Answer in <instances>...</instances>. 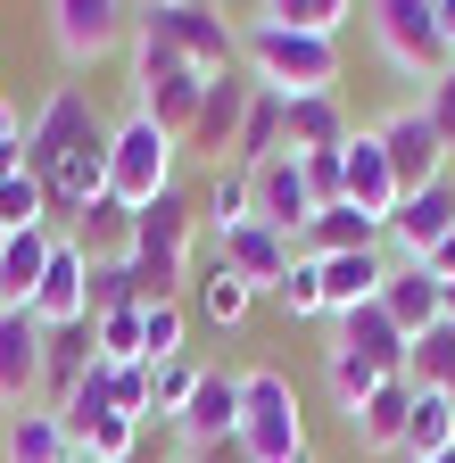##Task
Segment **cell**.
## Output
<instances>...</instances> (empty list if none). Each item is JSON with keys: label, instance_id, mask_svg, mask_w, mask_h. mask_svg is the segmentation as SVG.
Returning <instances> with one entry per match:
<instances>
[{"label": "cell", "instance_id": "obj_40", "mask_svg": "<svg viewBox=\"0 0 455 463\" xmlns=\"http://www.w3.org/2000/svg\"><path fill=\"white\" fill-rule=\"evenodd\" d=\"M133 447H141V422H125V414H108V422L83 439V455H91V463H133Z\"/></svg>", "mask_w": 455, "mask_h": 463}, {"label": "cell", "instance_id": "obj_23", "mask_svg": "<svg viewBox=\"0 0 455 463\" xmlns=\"http://www.w3.org/2000/svg\"><path fill=\"white\" fill-rule=\"evenodd\" d=\"M397 174H389V157H381V141L373 133H348V207H365V215H397Z\"/></svg>", "mask_w": 455, "mask_h": 463}, {"label": "cell", "instance_id": "obj_34", "mask_svg": "<svg viewBox=\"0 0 455 463\" xmlns=\"http://www.w3.org/2000/svg\"><path fill=\"white\" fill-rule=\"evenodd\" d=\"M323 381H331V397H339V414H356V405H365V397L381 389V373H373V364L356 356V347H339V339L323 347Z\"/></svg>", "mask_w": 455, "mask_h": 463}, {"label": "cell", "instance_id": "obj_46", "mask_svg": "<svg viewBox=\"0 0 455 463\" xmlns=\"http://www.w3.org/2000/svg\"><path fill=\"white\" fill-rule=\"evenodd\" d=\"M439 323H455V281H439Z\"/></svg>", "mask_w": 455, "mask_h": 463}, {"label": "cell", "instance_id": "obj_10", "mask_svg": "<svg viewBox=\"0 0 455 463\" xmlns=\"http://www.w3.org/2000/svg\"><path fill=\"white\" fill-rule=\"evenodd\" d=\"M249 99H257V75L249 67H232V75H207V99H199V125H191V157H207V165H232V141H241V125H249Z\"/></svg>", "mask_w": 455, "mask_h": 463}, {"label": "cell", "instance_id": "obj_33", "mask_svg": "<svg viewBox=\"0 0 455 463\" xmlns=\"http://www.w3.org/2000/svg\"><path fill=\"white\" fill-rule=\"evenodd\" d=\"M406 381H414V389H439V397L455 389V323H431V331L406 347Z\"/></svg>", "mask_w": 455, "mask_h": 463}, {"label": "cell", "instance_id": "obj_41", "mask_svg": "<svg viewBox=\"0 0 455 463\" xmlns=\"http://www.w3.org/2000/svg\"><path fill=\"white\" fill-rule=\"evenodd\" d=\"M422 116H431V133L455 149V67H447L439 83H422Z\"/></svg>", "mask_w": 455, "mask_h": 463}, {"label": "cell", "instance_id": "obj_32", "mask_svg": "<svg viewBox=\"0 0 455 463\" xmlns=\"http://www.w3.org/2000/svg\"><path fill=\"white\" fill-rule=\"evenodd\" d=\"M455 447V405L439 389H414V422H406V463H431Z\"/></svg>", "mask_w": 455, "mask_h": 463}, {"label": "cell", "instance_id": "obj_20", "mask_svg": "<svg viewBox=\"0 0 455 463\" xmlns=\"http://www.w3.org/2000/svg\"><path fill=\"white\" fill-rule=\"evenodd\" d=\"M381 281H389V257H381V249L323 257V315H331V323H348L356 307H373V298H381Z\"/></svg>", "mask_w": 455, "mask_h": 463}, {"label": "cell", "instance_id": "obj_22", "mask_svg": "<svg viewBox=\"0 0 455 463\" xmlns=\"http://www.w3.org/2000/svg\"><path fill=\"white\" fill-rule=\"evenodd\" d=\"M381 315L406 331V347L439 323V281H431V265H389V281H381Z\"/></svg>", "mask_w": 455, "mask_h": 463}, {"label": "cell", "instance_id": "obj_12", "mask_svg": "<svg viewBox=\"0 0 455 463\" xmlns=\"http://www.w3.org/2000/svg\"><path fill=\"white\" fill-rule=\"evenodd\" d=\"M175 430H183L191 455L232 447L241 439V373H199V389H191V405L175 414Z\"/></svg>", "mask_w": 455, "mask_h": 463}, {"label": "cell", "instance_id": "obj_5", "mask_svg": "<svg viewBox=\"0 0 455 463\" xmlns=\"http://www.w3.org/2000/svg\"><path fill=\"white\" fill-rule=\"evenodd\" d=\"M365 25H373V50L389 58L397 75H414V83H439L455 67L447 42H439V25H431V0H373Z\"/></svg>", "mask_w": 455, "mask_h": 463}, {"label": "cell", "instance_id": "obj_13", "mask_svg": "<svg viewBox=\"0 0 455 463\" xmlns=\"http://www.w3.org/2000/svg\"><path fill=\"white\" fill-rule=\"evenodd\" d=\"M42 323L25 307H0V405L9 414H25V405L42 397Z\"/></svg>", "mask_w": 455, "mask_h": 463}, {"label": "cell", "instance_id": "obj_48", "mask_svg": "<svg viewBox=\"0 0 455 463\" xmlns=\"http://www.w3.org/2000/svg\"><path fill=\"white\" fill-rule=\"evenodd\" d=\"M0 241H9V223H0Z\"/></svg>", "mask_w": 455, "mask_h": 463}, {"label": "cell", "instance_id": "obj_26", "mask_svg": "<svg viewBox=\"0 0 455 463\" xmlns=\"http://www.w3.org/2000/svg\"><path fill=\"white\" fill-rule=\"evenodd\" d=\"M50 249H59V232H9L0 241V307H33Z\"/></svg>", "mask_w": 455, "mask_h": 463}, {"label": "cell", "instance_id": "obj_42", "mask_svg": "<svg viewBox=\"0 0 455 463\" xmlns=\"http://www.w3.org/2000/svg\"><path fill=\"white\" fill-rule=\"evenodd\" d=\"M422 265H431V281H455V232H447V241H439V249H431Z\"/></svg>", "mask_w": 455, "mask_h": 463}, {"label": "cell", "instance_id": "obj_43", "mask_svg": "<svg viewBox=\"0 0 455 463\" xmlns=\"http://www.w3.org/2000/svg\"><path fill=\"white\" fill-rule=\"evenodd\" d=\"M431 25H439V42H447V58H455V0H431Z\"/></svg>", "mask_w": 455, "mask_h": 463}, {"label": "cell", "instance_id": "obj_7", "mask_svg": "<svg viewBox=\"0 0 455 463\" xmlns=\"http://www.w3.org/2000/svg\"><path fill=\"white\" fill-rule=\"evenodd\" d=\"M373 141H381V157H389V174H397V191H406V199L431 191V183H447V141L431 133L422 99H414V108H397V116H381Z\"/></svg>", "mask_w": 455, "mask_h": 463}, {"label": "cell", "instance_id": "obj_29", "mask_svg": "<svg viewBox=\"0 0 455 463\" xmlns=\"http://www.w3.org/2000/svg\"><path fill=\"white\" fill-rule=\"evenodd\" d=\"M191 281H199V315H207L215 331H232V323H249V307H257V289H249V281H241L232 265H223V257H207V265H199Z\"/></svg>", "mask_w": 455, "mask_h": 463}, {"label": "cell", "instance_id": "obj_21", "mask_svg": "<svg viewBox=\"0 0 455 463\" xmlns=\"http://www.w3.org/2000/svg\"><path fill=\"white\" fill-rule=\"evenodd\" d=\"M133 223H141V207H125V199H91V207L67 223V241H75L91 265H125V257H133Z\"/></svg>", "mask_w": 455, "mask_h": 463}, {"label": "cell", "instance_id": "obj_36", "mask_svg": "<svg viewBox=\"0 0 455 463\" xmlns=\"http://www.w3.org/2000/svg\"><path fill=\"white\" fill-rule=\"evenodd\" d=\"M0 223H9V232H50V191H42V174H9V183H0Z\"/></svg>", "mask_w": 455, "mask_h": 463}, {"label": "cell", "instance_id": "obj_11", "mask_svg": "<svg viewBox=\"0 0 455 463\" xmlns=\"http://www.w3.org/2000/svg\"><path fill=\"white\" fill-rule=\"evenodd\" d=\"M42 331H67V323H91V257L59 232V249H50L42 265V289H33V307H25Z\"/></svg>", "mask_w": 455, "mask_h": 463}, {"label": "cell", "instance_id": "obj_18", "mask_svg": "<svg viewBox=\"0 0 455 463\" xmlns=\"http://www.w3.org/2000/svg\"><path fill=\"white\" fill-rule=\"evenodd\" d=\"M406 422H414V381H381L356 414H348V439L365 455H406Z\"/></svg>", "mask_w": 455, "mask_h": 463}, {"label": "cell", "instance_id": "obj_25", "mask_svg": "<svg viewBox=\"0 0 455 463\" xmlns=\"http://www.w3.org/2000/svg\"><path fill=\"white\" fill-rule=\"evenodd\" d=\"M0 455L9 463H75V439H67V422L50 414V405H25V414H9V430H0Z\"/></svg>", "mask_w": 455, "mask_h": 463}, {"label": "cell", "instance_id": "obj_15", "mask_svg": "<svg viewBox=\"0 0 455 463\" xmlns=\"http://www.w3.org/2000/svg\"><path fill=\"white\" fill-rule=\"evenodd\" d=\"M215 257L232 265L249 289H281L290 265H299V241H290V232H273V223H241V232H223V241H215Z\"/></svg>", "mask_w": 455, "mask_h": 463}, {"label": "cell", "instance_id": "obj_39", "mask_svg": "<svg viewBox=\"0 0 455 463\" xmlns=\"http://www.w3.org/2000/svg\"><path fill=\"white\" fill-rule=\"evenodd\" d=\"M273 298L290 307V323H323V265H315V257H299V265H290V281H281Z\"/></svg>", "mask_w": 455, "mask_h": 463}, {"label": "cell", "instance_id": "obj_19", "mask_svg": "<svg viewBox=\"0 0 455 463\" xmlns=\"http://www.w3.org/2000/svg\"><path fill=\"white\" fill-rule=\"evenodd\" d=\"M381 241H389V223L339 199V207H323V215L299 232V257H315V265H323V257H356V249H381Z\"/></svg>", "mask_w": 455, "mask_h": 463}, {"label": "cell", "instance_id": "obj_1", "mask_svg": "<svg viewBox=\"0 0 455 463\" xmlns=\"http://www.w3.org/2000/svg\"><path fill=\"white\" fill-rule=\"evenodd\" d=\"M191 232H199V199H183V191H166V199H149L141 207V223H133V289H141V307H157V298H183V281H191Z\"/></svg>", "mask_w": 455, "mask_h": 463}, {"label": "cell", "instance_id": "obj_2", "mask_svg": "<svg viewBox=\"0 0 455 463\" xmlns=\"http://www.w3.org/2000/svg\"><path fill=\"white\" fill-rule=\"evenodd\" d=\"M241 67L281 91V99H307V91H339V42H315V33H281L265 17L241 25Z\"/></svg>", "mask_w": 455, "mask_h": 463}, {"label": "cell", "instance_id": "obj_14", "mask_svg": "<svg viewBox=\"0 0 455 463\" xmlns=\"http://www.w3.org/2000/svg\"><path fill=\"white\" fill-rule=\"evenodd\" d=\"M249 199H257V223H273V232H299L315 223V191H307V165L281 149V157H265L257 174H249Z\"/></svg>", "mask_w": 455, "mask_h": 463}, {"label": "cell", "instance_id": "obj_45", "mask_svg": "<svg viewBox=\"0 0 455 463\" xmlns=\"http://www.w3.org/2000/svg\"><path fill=\"white\" fill-rule=\"evenodd\" d=\"M17 133H25V116L9 108V91H0V141H17Z\"/></svg>", "mask_w": 455, "mask_h": 463}, {"label": "cell", "instance_id": "obj_50", "mask_svg": "<svg viewBox=\"0 0 455 463\" xmlns=\"http://www.w3.org/2000/svg\"><path fill=\"white\" fill-rule=\"evenodd\" d=\"M75 463H91V455H75Z\"/></svg>", "mask_w": 455, "mask_h": 463}, {"label": "cell", "instance_id": "obj_3", "mask_svg": "<svg viewBox=\"0 0 455 463\" xmlns=\"http://www.w3.org/2000/svg\"><path fill=\"white\" fill-rule=\"evenodd\" d=\"M241 463H315L307 455V414H299V389L281 381L273 364L241 373Z\"/></svg>", "mask_w": 455, "mask_h": 463}, {"label": "cell", "instance_id": "obj_6", "mask_svg": "<svg viewBox=\"0 0 455 463\" xmlns=\"http://www.w3.org/2000/svg\"><path fill=\"white\" fill-rule=\"evenodd\" d=\"M42 17H50V42H59L67 67H91V58L133 42V9L125 0H50Z\"/></svg>", "mask_w": 455, "mask_h": 463}, {"label": "cell", "instance_id": "obj_37", "mask_svg": "<svg viewBox=\"0 0 455 463\" xmlns=\"http://www.w3.org/2000/svg\"><path fill=\"white\" fill-rule=\"evenodd\" d=\"M141 315H149V307H117V315H100V323H91L100 364H141Z\"/></svg>", "mask_w": 455, "mask_h": 463}, {"label": "cell", "instance_id": "obj_44", "mask_svg": "<svg viewBox=\"0 0 455 463\" xmlns=\"http://www.w3.org/2000/svg\"><path fill=\"white\" fill-rule=\"evenodd\" d=\"M9 174H25V141H0V183Z\"/></svg>", "mask_w": 455, "mask_h": 463}, {"label": "cell", "instance_id": "obj_31", "mask_svg": "<svg viewBox=\"0 0 455 463\" xmlns=\"http://www.w3.org/2000/svg\"><path fill=\"white\" fill-rule=\"evenodd\" d=\"M265 157H281V91H265V83H257L249 125H241V141H232V165H241V174H257Z\"/></svg>", "mask_w": 455, "mask_h": 463}, {"label": "cell", "instance_id": "obj_49", "mask_svg": "<svg viewBox=\"0 0 455 463\" xmlns=\"http://www.w3.org/2000/svg\"><path fill=\"white\" fill-rule=\"evenodd\" d=\"M447 405H455V389H447Z\"/></svg>", "mask_w": 455, "mask_h": 463}, {"label": "cell", "instance_id": "obj_9", "mask_svg": "<svg viewBox=\"0 0 455 463\" xmlns=\"http://www.w3.org/2000/svg\"><path fill=\"white\" fill-rule=\"evenodd\" d=\"M83 133H100V116H91V99L75 91V83H59V91H50L33 116H25V174H42V183H50V174H59V157L83 141Z\"/></svg>", "mask_w": 455, "mask_h": 463}, {"label": "cell", "instance_id": "obj_24", "mask_svg": "<svg viewBox=\"0 0 455 463\" xmlns=\"http://www.w3.org/2000/svg\"><path fill=\"white\" fill-rule=\"evenodd\" d=\"M339 347H356V356H365L381 381H406V331L381 315V298H373V307H356L348 323H339Z\"/></svg>", "mask_w": 455, "mask_h": 463}, {"label": "cell", "instance_id": "obj_38", "mask_svg": "<svg viewBox=\"0 0 455 463\" xmlns=\"http://www.w3.org/2000/svg\"><path fill=\"white\" fill-rule=\"evenodd\" d=\"M199 373H207V364H191V356L149 364V414H166V422H175L183 405H191V389H199Z\"/></svg>", "mask_w": 455, "mask_h": 463}, {"label": "cell", "instance_id": "obj_8", "mask_svg": "<svg viewBox=\"0 0 455 463\" xmlns=\"http://www.w3.org/2000/svg\"><path fill=\"white\" fill-rule=\"evenodd\" d=\"M149 17L166 25V42H175L199 75H232V67H241V25H232V17L199 9V0H157Z\"/></svg>", "mask_w": 455, "mask_h": 463}, {"label": "cell", "instance_id": "obj_27", "mask_svg": "<svg viewBox=\"0 0 455 463\" xmlns=\"http://www.w3.org/2000/svg\"><path fill=\"white\" fill-rule=\"evenodd\" d=\"M91 364H100V339H91V323L50 331V339H42V389H50V405H67V389H75Z\"/></svg>", "mask_w": 455, "mask_h": 463}, {"label": "cell", "instance_id": "obj_4", "mask_svg": "<svg viewBox=\"0 0 455 463\" xmlns=\"http://www.w3.org/2000/svg\"><path fill=\"white\" fill-rule=\"evenodd\" d=\"M175 157H183V141L157 133L149 116L133 108L125 125H108V199H125V207L166 199V191H175Z\"/></svg>", "mask_w": 455, "mask_h": 463}, {"label": "cell", "instance_id": "obj_30", "mask_svg": "<svg viewBox=\"0 0 455 463\" xmlns=\"http://www.w3.org/2000/svg\"><path fill=\"white\" fill-rule=\"evenodd\" d=\"M249 17L281 25V33H315V42H339V25H348L356 9H348V0H265V9H249Z\"/></svg>", "mask_w": 455, "mask_h": 463}, {"label": "cell", "instance_id": "obj_17", "mask_svg": "<svg viewBox=\"0 0 455 463\" xmlns=\"http://www.w3.org/2000/svg\"><path fill=\"white\" fill-rule=\"evenodd\" d=\"M348 108L339 91H307V99H281V149L290 157H315V149H348Z\"/></svg>", "mask_w": 455, "mask_h": 463}, {"label": "cell", "instance_id": "obj_35", "mask_svg": "<svg viewBox=\"0 0 455 463\" xmlns=\"http://www.w3.org/2000/svg\"><path fill=\"white\" fill-rule=\"evenodd\" d=\"M183 331H191L183 298H157V307L141 315V364H175V356H183Z\"/></svg>", "mask_w": 455, "mask_h": 463}, {"label": "cell", "instance_id": "obj_47", "mask_svg": "<svg viewBox=\"0 0 455 463\" xmlns=\"http://www.w3.org/2000/svg\"><path fill=\"white\" fill-rule=\"evenodd\" d=\"M431 463H455V447H447V455H431Z\"/></svg>", "mask_w": 455, "mask_h": 463}, {"label": "cell", "instance_id": "obj_28", "mask_svg": "<svg viewBox=\"0 0 455 463\" xmlns=\"http://www.w3.org/2000/svg\"><path fill=\"white\" fill-rule=\"evenodd\" d=\"M241 223H257V199H249V174L241 165H215L207 174V191H199V232H241Z\"/></svg>", "mask_w": 455, "mask_h": 463}, {"label": "cell", "instance_id": "obj_16", "mask_svg": "<svg viewBox=\"0 0 455 463\" xmlns=\"http://www.w3.org/2000/svg\"><path fill=\"white\" fill-rule=\"evenodd\" d=\"M447 232H455V183H431V191H414V199H397V215H389L397 265H422Z\"/></svg>", "mask_w": 455, "mask_h": 463}]
</instances>
